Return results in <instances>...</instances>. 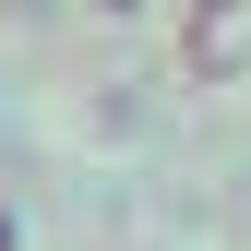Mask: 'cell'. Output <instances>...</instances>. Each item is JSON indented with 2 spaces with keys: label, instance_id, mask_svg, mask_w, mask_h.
<instances>
[{
  "label": "cell",
  "instance_id": "cell-1",
  "mask_svg": "<svg viewBox=\"0 0 251 251\" xmlns=\"http://www.w3.org/2000/svg\"><path fill=\"white\" fill-rule=\"evenodd\" d=\"M0 251H12V215H0Z\"/></svg>",
  "mask_w": 251,
  "mask_h": 251
}]
</instances>
